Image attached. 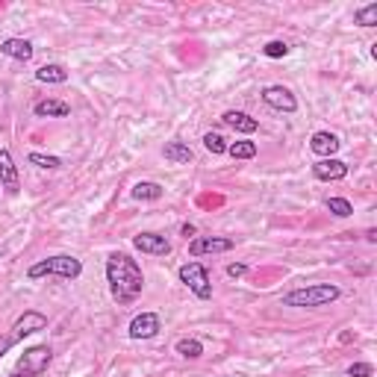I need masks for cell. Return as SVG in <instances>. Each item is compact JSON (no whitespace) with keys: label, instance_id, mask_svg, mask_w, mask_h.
<instances>
[{"label":"cell","instance_id":"cell-23","mask_svg":"<svg viewBox=\"0 0 377 377\" xmlns=\"http://www.w3.org/2000/svg\"><path fill=\"white\" fill-rule=\"evenodd\" d=\"M324 207H327L330 212H334L336 218H348V215H353V207H351L348 197H327Z\"/></svg>","mask_w":377,"mask_h":377},{"label":"cell","instance_id":"cell-30","mask_svg":"<svg viewBox=\"0 0 377 377\" xmlns=\"http://www.w3.org/2000/svg\"><path fill=\"white\" fill-rule=\"evenodd\" d=\"M180 233H183V236H186V239H189V236H192V239H195V227H192V224H183V227H180Z\"/></svg>","mask_w":377,"mask_h":377},{"label":"cell","instance_id":"cell-4","mask_svg":"<svg viewBox=\"0 0 377 377\" xmlns=\"http://www.w3.org/2000/svg\"><path fill=\"white\" fill-rule=\"evenodd\" d=\"M51 360H53V351L48 345H33V348H27L24 353H21V360H18V366L12 368L9 377H41L44 371H48Z\"/></svg>","mask_w":377,"mask_h":377},{"label":"cell","instance_id":"cell-14","mask_svg":"<svg viewBox=\"0 0 377 377\" xmlns=\"http://www.w3.org/2000/svg\"><path fill=\"white\" fill-rule=\"evenodd\" d=\"M33 115L36 118H68L71 115V106L59 100V98H44L33 106Z\"/></svg>","mask_w":377,"mask_h":377},{"label":"cell","instance_id":"cell-2","mask_svg":"<svg viewBox=\"0 0 377 377\" xmlns=\"http://www.w3.org/2000/svg\"><path fill=\"white\" fill-rule=\"evenodd\" d=\"M342 298V289L334 283H313V286H301V289H292L283 295V306H327Z\"/></svg>","mask_w":377,"mask_h":377},{"label":"cell","instance_id":"cell-24","mask_svg":"<svg viewBox=\"0 0 377 377\" xmlns=\"http://www.w3.org/2000/svg\"><path fill=\"white\" fill-rule=\"evenodd\" d=\"M30 165H36V168H48V171H56V168H62V160L59 157H51V153H30Z\"/></svg>","mask_w":377,"mask_h":377},{"label":"cell","instance_id":"cell-11","mask_svg":"<svg viewBox=\"0 0 377 377\" xmlns=\"http://www.w3.org/2000/svg\"><path fill=\"white\" fill-rule=\"evenodd\" d=\"M44 327H48V316L36 313V309H27V313L12 324V336L21 342V339H27V336L38 334V330H44Z\"/></svg>","mask_w":377,"mask_h":377},{"label":"cell","instance_id":"cell-10","mask_svg":"<svg viewBox=\"0 0 377 377\" xmlns=\"http://www.w3.org/2000/svg\"><path fill=\"white\" fill-rule=\"evenodd\" d=\"M133 248L142 254H150V257H168L171 242L160 233H139V236H133Z\"/></svg>","mask_w":377,"mask_h":377},{"label":"cell","instance_id":"cell-8","mask_svg":"<svg viewBox=\"0 0 377 377\" xmlns=\"http://www.w3.org/2000/svg\"><path fill=\"white\" fill-rule=\"evenodd\" d=\"M160 330H162V319L157 313H142V316H136V319L130 321L127 334H130V339L142 342V339H153Z\"/></svg>","mask_w":377,"mask_h":377},{"label":"cell","instance_id":"cell-26","mask_svg":"<svg viewBox=\"0 0 377 377\" xmlns=\"http://www.w3.org/2000/svg\"><path fill=\"white\" fill-rule=\"evenodd\" d=\"M262 53L269 56V59H283L286 53H289V44H286V41H269L262 48Z\"/></svg>","mask_w":377,"mask_h":377},{"label":"cell","instance_id":"cell-18","mask_svg":"<svg viewBox=\"0 0 377 377\" xmlns=\"http://www.w3.org/2000/svg\"><path fill=\"white\" fill-rule=\"evenodd\" d=\"M162 157H165L168 162H174V165H189V162L195 160V153H192V148L183 145V142H168V145L162 148Z\"/></svg>","mask_w":377,"mask_h":377},{"label":"cell","instance_id":"cell-13","mask_svg":"<svg viewBox=\"0 0 377 377\" xmlns=\"http://www.w3.org/2000/svg\"><path fill=\"white\" fill-rule=\"evenodd\" d=\"M313 174H316V180L336 183V180H345V177H348V165L342 160H319L313 165Z\"/></svg>","mask_w":377,"mask_h":377},{"label":"cell","instance_id":"cell-28","mask_svg":"<svg viewBox=\"0 0 377 377\" xmlns=\"http://www.w3.org/2000/svg\"><path fill=\"white\" fill-rule=\"evenodd\" d=\"M18 339L12 336V334H0V360H4L6 357V353L12 351V345H15Z\"/></svg>","mask_w":377,"mask_h":377},{"label":"cell","instance_id":"cell-29","mask_svg":"<svg viewBox=\"0 0 377 377\" xmlns=\"http://www.w3.org/2000/svg\"><path fill=\"white\" fill-rule=\"evenodd\" d=\"M245 272H248L245 262H230V265H227V274H230V277H242Z\"/></svg>","mask_w":377,"mask_h":377},{"label":"cell","instance_id":"cell-19","mask_svg":"<svg viewBox=\"0 0 377 377\" xmlns=\"http://www.w3.org/2000/svg\"><path fill=\"white\" fill-rule=\"evenodd\" d=\"M162 186L160 183H153V180H142V183H136V186H133V197H136V201H160V197H162Z\"/></svg>","mask_w":377,"mask_h":377},{"label":"cell","instance_id":"cell-20","mask_svg":"<svg viewBox=\"0 0 377 377\" xmlns=\"http://www.w3.org/2000/svg\"><path fill=\"white\" fill-rule=\"evenodd\" d=\"M174 351L180 353L183 360H197V357H201V353H204V342H201V339H192V336H186V339H177Z\"/></svg>","mask_w":377,"mask_h":377},{"label":"cell","instance_id":"cell-1","mask_svg":"<svg viewBox=\"0 0 377 377\" xmlns=\"http://www.w3.org/2000/svg\"><path fill=\"white\" fill-rule=\"evenodd\" d=\"M106 283H109V295H113L121 306H127L142 295L145 274H142L136 259H130L127 254H113L106 259Z\"/></svg>","mask_w":377,"mask_h":377},{"label":"cell","instance_id":"cell-3","mask_svg":"<svg viewBox=\"0 0 377 377\" xmlns=\"http://www.w3.org/2000/svg\"><path fill=\"white\" fill-rule=\"evenodd\" d=\"M83 274V262L71 254H56L48 259H38L30 265L27 277L30 280H41V277H62V280H77Z\"/></svg>","mask_w":377,"mask_h":377},{"label":"cell","instance_id":"cell-27","mask_svg":"<svg viewBox=\"0 0 377 377\" xmlns=\"http://www.w3.org/2000/svg\"><path fill=\"white\" fill-rule=\"evenodd\" d=\"M348 374L351 377H374V366L371 363H353V366H348Z\"/></svg>","mask_w":377,"mask_h":377},{"label":"cell","instance_id":"cell-21","mask_svg":"<svg viewBox=\"0 0 377 377\" xmlns=\"http://www.w3.org/2000/svg\"><path fill=\"white\" fill-rule=\"evenodd\" d=\"M204 148L212 153V157H221V153H227V139L221 136V133H204Z\"/></svg>","mask_w":377,"mask_h":377},{"label":"cell","instance_id":"cell-12","mask_svg":"<svg viewBox=\"0 0 377 377\" xmlns=\"http://www.w3.org/2000/svg\"><path fill=\"white\" fill-rule=\"evenodd\" d=\"M339 136L336 133H330V130H319V133H313V139H309V150L316 153V157H321V160H334V153L339 150Z\"/></svg>","mask_w":377,"mask_h":377},{"label":"cell","instance_id":"cell-7","mask_svg":"<svg viewBox=\"0 0 377 377\" xmlns=\"http://www.w3.org/2000/svg\"><path fill=\"white\" fill-rule=\"evenodd\" d=\"M236 242L227 236H195L189 242V254L192 257H204V254H227L233 251Z\"/></svg>","mask_w":377,"mask_h":377},{"label":"cell","instance_id":"cell-15","mask_svg":"<svg viewBox=\"0 0 377 377\" xmlns=\"http://www.w3.org/2000/svg\"><path fill=\"white\" fill-rule=\"evenodd\" d=\"M0 53L15 59V62H30L36 51H33V44L27 38H6L4 44H0Z\"/></svg>","mask_w":377,"mask_h":377},{"label":"cell","instance_id":"cell-17","mask_svg":"<svg viewBox=\"0 0 377 377\" xmlns=\"http://www.w3.org/2000/svg\"><path fill=\"white\" fill-rule=\"evenodd\" d=\"M36 80L48 83V86H62V83H68V68L59 65V62H48V65H41V68L36 71Z\"/></svg>","mask_w":377,"mask_h":377},{"label":"cell","instance_id":"cell-5","mask_svg":"<svg viewBox=\"0 0 377 377\" xmlns=\"http://www.w3.org/2000/svg\"><path fill=\"white\" fill-rule=\"evenodd\" d=\"M177 277H180V283L195 298H201V301L212 298V280H210V272L204 269L201 262H183L180 272H177Z\"/></svg>","mask_w":377,"mask_h":377},{"label":"cell","instance_id":"cell-6","mask_svg":"<svg viewBox=\"0 0 377 377\" xmlns=\"http://www.w3.org/2000/svg\"><path fill=\"white\" fill-rule=\"evenodd\" d=\"M262 103L277 109V113H286V115L298 113V100L286 86H265L262 88Z\"/></svg>","mask_w":377,"mask_h":377},{"label":"cell","instance_id":"cell-9","mask_svg":"<svg viewBox=\"0 0 377 377\" xmlns=\"http://www.w3.org/2000/svg\"><path fill=\"white\" fill-rule=\"evenodd\" d=\"M0 189H6L9 197H15L21 192V180H18V165L12 160V153L6 148H0Z\"/></svg>","mask_w":377,"mask_h":377},{"label":"cell","instance_id":"cell-22","mask_svg":"<svg viewBox=\"0 0 377 377\" xmlns=\"http://www.w3.org/2000/svg\"><path fill=\"white\" fill-rule=\"evenodd\" d=\"M227 153L233 160H254L257 157V145L254 142H233V145H227Z\"/></svg>","mask_w":377,"mask_h":377},{"label":"cell","instance_id":"cell-16","mask_svg":"<svg viewBox=\"0 0 377 377\" xmlns=\"http://www.w3.org/2000/svg\"><path fill=\"white\" fill-rule=\"evenodd\" d=\"M221 121L227 127H233L236 133H257V127H259L257 118H251L248 113H239V109H227V113L221 115Z\"/></svg>","mask_w":377,"mask_h":377},{"label":"cell","instance_id":"cell-25","mask_svg":"<svg viewBox=\"0 0 377 377\" xmlns=\"http://www.w3.org/2000/svg\"><path fill=\"white\" fill-rule=\"evenodd\" d=\"M353 24H360V27H377V4L363 6L357 15H353Z\"/></svg>","mask_w":377,"mask_h":377}]
</instances>
